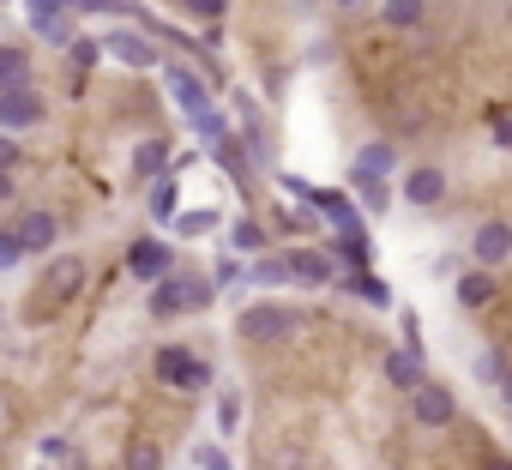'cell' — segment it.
Here are the masks:
<instances>
[{"label": "cell", "instance_id": "cell-43", "mask_svg": "<svg viewBox=\"0 0 512 470\" xmlns=\"http://www.w3.org/2000/svg\"><path fill=\"white\" fill-rule=\"evenodd\" d=\"M506 19H512V0H506Z\"/></svg>", "mask_w": 512, "mask_h": 470}, {"label": "cell", "instance_id": "cell-19", "mask_svg": "<svg viewBox=\"0 0 512 470\" xmlns=\"http://www.w3.org/2000/svg\"><path fill=\"white\" fill-rule=\"evenodd\" d=\"M338 296H356L368 308H392V284L374 272H338Z\"/></svg>", "mask_w": 512, "mask_h": 470}, {"label": "cell", "instance_id": "cell-25", "mask_svg": "<svg viewBox=\"0 0 512 470\" xmlns=\"http://www.w3.org/2000/svg\"><path fill=\"white\" fill-rule=\"evenodd\" d=\"M211 284H217V290H247V284H253V266H241L235 254H223V260L211 266Z\"/></svg>", "mask_w": 512, "mask_h": 470}, {"label": "cell", "instance_id": "cell-7", "mask_svg": "<svg viewBox=\"0 0 512 470\" xmlns=\"http://www.w3.org/2000/svg\"><path fill=\"white\" fill-rule=\"evenodd\" d=\"M127 272L139 278V284H163L169 272H175V254H169V242H163V235H139V242L127 248Z\"/></svg>", "mask_w": 512, "mask_h": 470}, {"label": "cell", "instance_id": "cell-9", "mask_svg": "<svg viewBox=\"0 0 512 470\" xmlns=\"http://www.w3.org/2000/svg\"><path fill=\"white\" fill-rule=\"evenodd\" d=\"M103 49H109V61H121V67H163V55H157V43L145 37V31H103Z\"/></svg>", "mask_w": 512, "mask_h": 470}, {"label": "cell", "instance_id": "cell-1", "mask_svg": "<svg viewBox=\"0 0 512 470\" xmlns=\"http://www.w3.org/2000/svg\"><path fill=\"white\" fill-rule=\"evenodd\" d=\"M163 85L175 91V103H181V115H187V127L199 133V145H223L229 139V115L217 109V97H211V85L193 73V67H181V61H163Z\"/></svg>", "mask_w": 512, "mask_h": 470}, {"label": "cell", "instance_id": "cell-17", "mask_svg": "<svg viewBox=\"0 0 512 470\" xmlns=\"http://www.w3.org/2000/svg\"><path fill=\"white\" fill-rule=\"evenodd\" d=\"M350 175H356V181H392V175H398V145H392V139H368V145L356 151Z\"/></svg>", "mask_w": 512, "mask_h": 470}, {"label": "cell", "instance_id": "cell-2", "mask_svg": "<svg viewBox=\"0 0 512 470\" xmlns=\"http://www.w3.org/2000/svg\"><path fill=\"white\" fill-rule=\"evenodd\" d=\"M302 332V308L296 302H247L235 314V338L253 344V350H272V344H290Z\"/></svg>", "mask_w": 512, "mask_h": 470}, {"label": "cell", "instance_id": "cell-11", "mask_svg": "<svg viewBox=\"0 0 512 470\" xmlns=\"http://www.w3.org/2000/svg\"><path fill=\"white\" fill-rule=\"evenodd\" d=\"M410 416H416L422 428H452V422H458V398H452V386L428 380V386L410 398Z\"/></svg>", "mask_w": 512, "mask_h": 470}, {"label": "cell", "instance_id": "cell-31", "mask_svg": "<svg viewBox=\"0 0 512 470\" xmlns=\"http://www.w3.org/2000/svg\"><path fill=\"white\" fill-rule=\"evenodd\" d=\"M181 7H187V19H199V25H223V13H229V0H181Z\"/></svg>", "mask_w": 512, "mask_h": 470}, {"label": "cell", "instance_id": "cell-3", "mask_svg": "<svg viewBox=\"0 0 512 470\" xmlns=\"http://www.w3.org/2000/svg\"><path fill=\"white\" fill-rule=\"evenodd\" d=\"M217 302V284L205 272H169L157 290H151V320H181V314H205Z\"/></svg>", "mask_w": 512, "mask_h": 470}, {"label": "cell", "instance_id": "cell-5", "mask_svg": "<svg viewBox=\"0 0 512 470\" xmlns=\"http://www.w3.org/2000/svg\"><path fill=\"white\" fill-rule=\"evenodd\" d=\"M85 260L79 254H55L49 266H43V278H37V302L43 308H67V302H79V290H85Z\"/></svg>", "mask_w": 512, "mask_h": 470}, {"label": "cell", "instance_id": "cell-37", "mask_svg": "<svg viewBox=\"0 0 512 470\" xmlns=\"http://www.w3.org/2000/svg\"><path fill=\"white\" fill-rule=\"evenodd\" d=\"M25 151H19V133H7V139H0V169H13Z\"/></svg>", "mask_w": 512, "mask_h": 470}, {"label": "cell", "instance_id": "cell-15", "mask_svg": "<svg viewBox=\"0 0 512 470\" xmlns=\"http://www.w3.org/2000/svg\"><path fill=\"white\" fill-rule=\"evenodd\" d=\"M25 25H31V37L49 43V49H73V43H79V19H73V13H37V7H25Z\"/></svg>", "mask_w": 512, "mask_h": 470}, {"label": "cell", "instance_id": "cell-26", "mask_svg": "<svg viewBox=\"0 0 512 470\" xmlns=\"http://www.w3.org/2000/svg\"><path fill=\"white\" fill-rule=\"evenodd\" d=\"M470 374H476L482 386H494V392H500V386H506V374H512V362H506L500 350H482V356L470 362Z\"/></svg>", "mask_w": 512, "mask_h": 470}, {"label": "cell", "instance_id": "cell-8", "mask_svg": "<svg viewBox=\"0 0 512 470\" xmlns=\"http://www.w3.org/2000/svg\"><path fill=\"white\" fill-rule=\"evenodd\" d=\"M49 115V97L37 91V85H25V91H0V127L7 133H25V127H37Z\"/></svg>", "mask_w": 512, "mask_h": 470}, {"label": "cell", "instance_id": "cell-16", "mask_svg": "<svg viewBox=\"0 0 512 470\" xmlns=\"http://www.w3.org/2000/svg\"><path fill=\"white\" fill-rule=\"evenodd\" d=\"M175 163H181V157L169 151V139H145V145L133 151V181H139V187H157V181H169Z\"/></svg>", "mask_w": 512, "mask_h": 470}, {"label": "cell", "instance_id": "cell-34", "mask_svg": "<svg viewBox=\"0 0 512 470\" xmlns=\"http://www.w3.org/2000/svg\"><path fill=\"white\" fill-rule=\"evenodd\" d=\"M175 229H181V235H211V229H217V211H181Z\"/></svg>", "mask_w": 512, "mask_h": 470}, {"label": "cell", "instance_id": "cell-41", "mask_svg": "<svg viewBox=\"0 0 512 470\" xmlns=\"http://www.w3.org/2000/svg\"><path fill=\"white\" fill-rule=\"evenodd\" d=\"M500 398H506V404H512V374H506V386H500Z\"/></svg>", "mask_w": 512, "mask_h": 470}, {"label": "cell", "instance_id": "cell-4", "mask_svg": "<svg viewBox=\"0 0 512 470\" xmlns=\"http://www.w3.org/2000/svg\"><path fill=\"white\" fill-rule=\"evenodd\" d=\"M151 374H157V386H169V392H205V386H211V362L193 356L187 344H157Z\"/></svg>", "mask_w": 512, "mask_h": 470}, {"label": "cell", "instance_id": "cell-33", "mask_svg": "<svg viewBox=\"0 0 512 470\" xmlns=\"http://www.w3.org/2000/svg\"><path fill=\"white\" fill-rule=\"evenodd\" d=\"M67 55H73V67H97V61H103L109 49H103V37H79V43H73Z\"/></svg>", "mask_w": 512, "mask_h": 470}, {"label": "cell", "instance_id": "cell-42", "mask_svg": "<svg viewBox=\"0 0 512 470\" xmlns=\"http://www.w3.org/2000/svg\"><path fill=\"white\" fill-rule=\"evenodd\" d=\"M332 7H338V13H344V7H362V0H332Z\"/></svg>", "mask_w": 512, "mask_h": 470}, {"label": "cell", "instance_id": "cell-38", "mask_svg": "<svg viewBox=\"0 0 512 470\" xmlns=\"http://www.w3.org/2000/svg\"><path fill=\"white\" fill-rule=\"evenodd\" d=\"M37 452H43V458H67V434H43Z\"/></svg>", "mask_w": 512, "mask_h": 470}, {"label": "cell", "instance_id": "cell-23", "mask_svg": "<svg viewBox=\"0 0 512 470\" xmlns=\"http://www.w3.org/2000/svg\"><path fill=\"white\" fill-rule=\"evenodd\" d=\"M25 85H31V55L19 43H7L0 49V91H25Z\"/></svg>", "mask_w": 512, "mask_h": 470}, {"label": "cell", "instance_id": "cell-40", "mask_svg": "<svg viewBox=\"0 0 512 470\" xmlns=\"http://www.w3.org/2000/svg\"><path fill=\"white\" fill-rule=\"evenodd\" d=\"M476 470H512V458H500V452H494V458H482Z\"/></svg>", "mask_w": 512, "mask_h": 470}, {"label": "cell", "instance_id": "cell-36", "mask_svg": "<svg viewBox=\"0 0 512 470\" xmlns=\"http://www.w3.org/2000/svg\"><path fill=\"white\" fill-rule=\"evenodd\" d=\"M193 464L199 470H229V452L223 446H193Z\"/></svg>", "mask_w": 512, "mask_h": 470}, {"label": "cell", "instance_id": "cell-32", "mask_svg": "<svg viewBox=\"0 0 512 470\" xmlns=\"http://www.w3.org/2000/svg\"><path fill=\"white\" fill-rule=\"evenodd\" d=\"M217 428H223V434L241 428V392H217Z\"/></svg>", "mask_w": 512, "mask_h": 470}, {"label": "cell", "instance_id": "cell-29", "mask_svg": "<svg viewBox=\"0 0 512 470\" xmlns=\"http://www.w3.org/2000/svg\"><path fill=\"white\" fill-rule=\"evenodd\" d=\"M350 187H356L362 211H374V217H380V211L392 205V181H356V175H350Z\"/></svg>", "mask_w": 512, "mask_h": 470}, {"label": "cell", "instance_id": "cell-27", "mask_svg": "<svg viewBox=\"0 0 512 470\" xmlns=\"http://www.w3.org/2000/svg\"><path fill=\"white\" fill-rule=\"evenodd\" d=\"M422 13H428V0H386V7H380V19H386V25H398V31L422 25Z\"/></svg>", "mask_w": 512, "mask_h": 470}, {"label": "cell", "instance_id": "cell-30", "mask_svg": "<svg viewBox=\"0 0 512 470\" xmlns=\"http://www.w3.org/2000/svg\"><path fill=\"white\" fill-rule=\"evenodd\" d=\"M175 205H181V193H175V175H169V181L151 187V217H157V223H175V217H181Z\"/></svg>", "mask_w": 512, "mask_h": 470}, {"label": "cell", "instance_id": "cell-12", "mask_svg": "<svg viewBox=\"0 0 512 470\" xmlns=\"http://www.w3.org/2000/svg\"><path fill=\"white\" fill-rule=\"evenodd\" d=\"M440 199H446V169H440V163H416V169H404V205L434 211Z\"/></svg>", "mask_w": 512, "mask_h": 470}, {"label": "cell", "instance_id": "cell-35", "mask_svg": "<svg viewBox=\"0 0 512 470\" xmlns=\"http://www.w3.org/2000/svg\"><path fill=\"white\" fill-rule=\"evenodd\" d=\"M127 470H163V452L157 446H133L127 452Z\"/></svg>", "mask_w": 512, "mask_h": 470}, {"label": "cell", "instance_id": "cell-28", "mask_svg": "<svg viewBox=\"0 0 512 470\" xmlns=\"http://www.w3.org/2000/svg\"><path fill=\"white\" fill-rule=\"evenodd\" d=\"M25 260H31V248H25V235H19V229L7 223V229H0V272H19Z\"/></svg>", "mask_w": 512, "mask_h": 470}, {"label": "cell", "instance_id": "cell-21", "mask_svg": "<svg viewBox=\"0 0 512 470\" xmlns=\"http://www.w3.org/2000/svg\"><path fill=\"white\" fill-rule=\"evenodd\" d=\"M326 254H332L344 272H368V266H374V242H368V235H332Z\"/></svg>", "mask_w": 512, "mask_h": 470}, {"label": "cell", "instance_id": "cell-20", "mask_svg": "<svg viewBox=\"0 0 512 470\" xmlns=\"http://www.w3.org/2000/svg\"><path fill=\"white\" fill-rule=\"evenodd\" d=\"M229 254H272V229L260 217H235L229 223Z\"/></svg>", "mask_w": 512, "mask_h": 470}, {"label": "cell", "instance_id": "cell-10", "mask_svg": "<svg viewBox=\"0 0 512 470\" xmlns=\"http://www.w3.org/2000/svg\"><path fill=\"white\" fill-rule=\"evenodd\" d=\"M314 211H320V223H332V235H368L362 229V205L350 193H338V187H320L314 193Z\"/></svg>", "mask_w": 512, "mask_h": 470}, {"label": "cell", "instance_id": "cell-18", "mask_svg": "<svg viewBox=\"0 0 512 470\" xmlns=\"http://www.w3.org/2000/svg\"><path fill=\"white\" fill-rule=\"evenodd\" d=\"M13 229L25 235V248H31V254H49V248H55V235H61V223H55L49 205H25V211L13 217Z\"/></svg>", "mask_w": 512, "mask_h": 470}, {"label": "cell", "instance_id": "cell-14", "mask_svg": "<svg viewBox=\"0 0 512 470\" xmlns=\"http://www.w3.org/2000/svg\"><path fill=\"white\" fill-rule=\"evenodd\" d=\"M380 374H386V386H392V392H410V398L428 386V374H422V350H404V344H398V350H386Z\"/></svg>", "mask_w": 512, "mask_h": 470}, {"label": "cell", "instance_id": "cell-6", "mask_svg": "<svg viewBox=\"0 0 512 470\" xmlns=\"http://www.w3.org/2000/svg\"><path fill=\"white\" fill-rule=\"evenodd\" d=\"M506 260H512V217H482V223L470 229V266L494 272V266H506Z\"/></svg>", "mask_w": 512, "mask_h": 470}, {"label": "cell", "instance_id": "cell-39", "mask_svg": "<svg viewBox=\"0 0 512 470\" xmlns=\"http://www.w3.org/2000/svg\"><path fill=\"white\" fill-rule=\"evenodd\" d=\"M494 139H500V145H512V115H500V109H494Z\"/></svg>", "mask_w": 512, "mask_h": 470}, {"label": "cell", "instance_id": "cell-13", "mask_svg": "<svg viewBox=\"0 0 512 470\" xmlns=\"http://www.w3.org/2000/svg\"><path fill=\"white\" fill-rule=\"evenodd\" d=\"M290 272H296L302 290H326V284H338V260H332L326 248H290Z\"/></svg>", "mask_w": 512, "mask_h": 470}, {"label": "cell", "instance_id": "cell-24", "mask_svg": "<svg viewBox=\"0 0 512 470\" xmlns=\"http://www.w3.org/2000/svg\"><path fill=\"white\" fill-rule=\"evenodd\" d=\"M253 284H260V290H284V284H296L290 254H266V260H253Z\"/></svg>", "mask_w": 512, "mask_h": 470}, {"label": "cell", "instance_id": "cell-22", "mask_svg": "<svg viewBox=\"0 0 512 470\" xmlns=\"http://www.w3.org/2000/svg\"><path fill=\"white\" fill-rule=\"evenodd\" d=\"M452 296H458V308H488V302H494V272L470 266V272L452 284Z\"/></svg>", "mask_w": 512, "mask_h": 470}]
</instances>
